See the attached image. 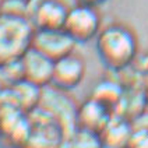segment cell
Segmentation results:
<instances>
[{
	"mask_svg": "<svg viewBox=\"0 0 148 148\" xmlns=\"http://www.w3.org/2000/svg\"><path fill=\"white\" fill-rule=\"evenodd\" d=\"M101 62L113 71L124 70L138 55V39L130 27L113 23L103 27L95 38Z\"/></svg>",
	"mask_w": 148,
	"mask_h": 148,
	"instance_id": "1",
	"label": "cell"
},
{
	"mask_svg": "<svg viewBox=\"0 0 148 148\" xmlns=\"http://www.w3.org/2000/svg\"><path fill=\"white\" fill-rule=\"evenodd\" d=\"M34 32L35 27L28 16L0 13V70L24 56L32 45Z\"/></svg>",
	"mask_w": 148,
	"mask_h": 148,
	"instance_id": "2",
	"label": "cell"
},
{
	"mask_svg": "<svg viewBox=\"0 0 148 148\" xmlns=\"http://www.w3.org/2000/svg\"><path fill=\"white\" fill-rule=\"evenodd\" d=\"M63 29L77 43L97 38L102 29V18L97 6L80 1L70 7Z\"/></svg>",
	"mask_w": 148,
	"mask_h": 148,
	"instance_id": "3",
	"label": "cell"
},
{
	"mask_svg": "<svg viewBox=\"0 0 148 148\" xmlns=\"http://www.w3.org/2000/svg\"><path fill=\"white\" fill-rule=\"evenodd\" d=\"M43 115H28L32 129L23 148H62L64 145V129L46 108H42Z\"/></svg>",
	"mask_w": 148,
	"mask_h": 148,
	"instance_id": "4",
	"label": "cell"
},
{
	"mask_svg": "<svg viewBox=\"0 0 148 148\" xmlns=\"http://www.w3.org/2000/svg\"><path fill=\"white\" fill-rule=\"evenodd\" d=\"M77 42L62 29H35L31 48L39 50L52 60L73 53Z\"/></svg>",
	"mask_w": 148,
	"mask_h": 148,
	"instance_id": "5",
	"label": "cell"
},
{
	"mask_svg": "<svg viewBox=\"0 0 148 148\" xmlns=\"http://www.w3.org/2000/svg\"><path fill=\"white\" fill-rule=\"evenodd\" d=\"M70 6L63 0H36L29 8L35 29H62Z\"/></svg>",
	"mask_w": 148,
	"mask_h": 148,
	"instance_id": "6",
	"label": "cell"
},
{
	"mask_svg": "<svg viewBox=\"0 0 148 148\" xmlns=\"http://www.w3.org/2000/svg\"><path fill=\"white\" fill-rule=\"evenodd\" d=\"M23 70V80L38 85L41 88L52 84L55 60L45 56L39 50L29 48L20 60Z\"/></svg>",
	"mask_w": 148,
	"mask_h": 148,
	"instance_id": "7",
	"label": "cell"
},
{
	"mask_svg": "<svg viewBox=\"0 0 148 148\" xmlns=\"http://www.w3.org/2000/svg\"><path fill=\"white\" fill-rule=\"evenodd\" d=\"M85 62L81 56L70 53L55 60L52 84L62 91L73 90L78 87L85 77Z\"/></svg>",
	"mask_w": 148,
	"mask_h": 148,
	"instance_id": "8",
	"label": "cell"
},
{
	"mask_svg": "<svg viewBox=\"0 0 148 148\" xmlns=\"http://www.w3.org/2000/svg\"><path fill=\"white\" fill-rule=\"evenodd\" d=\"M112 116H113V110L110 108L90 97L77 108V113H75L77 129H85L95 133H101V130L108 124Z\"/></svg>",
	"mask_w": 148,
	"mask_h": 148,
	"instance_id": "9",
	"label": "cell"
},
{
	"mask_svg": "<svg viewBox=\"0 0 148 148\" xmlns=\"http://www.w3.org/2000/svg\"><path fill=\"white\" fill-rule=\"evenodd\" d=\"M41 87L34 85L31 82L20 80L17 82H13L8 88V92L4 91V97L13 102L16 106H18L25 113H29L36 106H39L42 101Z\"/></svg>",
	"mask_w": 148,
	"mask_h": 148,
	"instance_id": "10",
	"label": "cell"
},
{
	"mask_svg": "<svg viewBox=\"0 0 148 148\" xmlns=\"http://www.w3.org/2000/svg\"><path fill=\"white\" fill-rule=\"evenodd\" d=\"M133 127L122 115H113L108 124L101 130L99 137L103 148H126Z\"/></svg>",
	"mask_w": 148,
	"mask_h": 148,
	"instance_id": "11",
	"label": "cell"
},
{
	"mask_svg": "<svg viewBox=\"0 0 148 148\" xmlns=\"http://www.w3.org/2000/svg\"><path fill=\"white\" fill-rule=\"evenodd\" d=\"M91 98L97 99L113 110L123 99V88L119 82L113 80H101L92 88Z\"/></svg>",
	"mask_w": 148,
	"mask_h": 148,
	"instance_id": "12",
	"label": "cell"
},
{
	"mask_svg": "<svg viewBox=\"0 0 148 148\" xmlns=\"http://www.w3.org/2000/svg\"><path fill=\"white\" fill-rule=\"evenodd\" d=\"M66 148H103L99 133L85 130V129H75L71 134L70 140L67 141Z\"/></svg>",
	"mask_w": 148,
	"mask_h": 148,
	"instance_id": "13",
	"label": "cell"
},
{
	"mask_svg": "<svg viewBox=\"0 0 148 148\" xmlns=\"http://www.w3.org/2000/svg\"><path fill=\"white\" fill-rule=\"evenodd\" d=\"M126 148H148V127L133 129Z\"/></svg>",
	"mask_w": 148,
	"mask_h": 148,
	"instance_id": "14",
	"label": "cell"
},
{
	"mask_svg": "<svg viewBox=\"0 0 148 148\" xmlns=\"http://www.w3.org/2000/svg\"><path fill=\"white\" fill-rule=\"evenodd\" d=\"M84 3H90V4H94V6H97V4H101V3H103V1H106V0H81Z\"/></svg>",
	"mask_w": 148,
	"mask_h": 148,
	"instance_id": "15",
	"label": "cell"
},
{
	"mask_svg": "<svg viewBox=\"0 0 148 148\" xmlns=\"http://www.w3.org/2000/svg\"><path fill=\"white\" fill-rule=\"evenodd\" d=\"M1 95H3V90H1V87H0V101H1Z\"/></svg>",
	"mask_w": 148,
	"mask_h": 148,
	"instance_id": "16",
	"label": "cell"
},
{
	"mask_svg": "<svg viewBox=\"0 0 148 148\" xmlns=\"http://www.w3.org/2000/svg\"><path fill=\"white\" fill-rule=\"evenodd\" d=\"M1 4H3V0H0V13H1Z\"/></svg>",
	"mask_w": 148,
	"mask_h": 148,
	"instance_id": "17",
	"label": "cell"
}]
</instances>
